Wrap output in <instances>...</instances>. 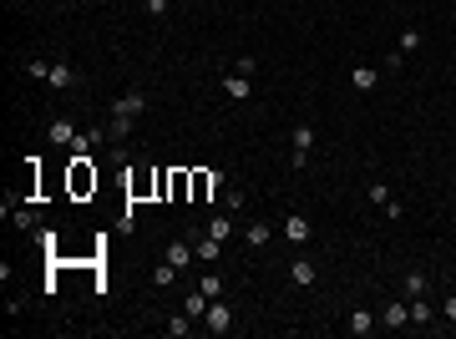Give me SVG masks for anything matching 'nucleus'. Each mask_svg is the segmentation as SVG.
<instances>
[{
    "label": "nucleus",
    "mask_w": 456,
    "mask_h": 339,
    "mask_svg": "<svg viewBox=\"0 0 456 339\" xmlns=\"http://www.w3.org/2000/svg\"><path fill=\"white\" fill-rule=\"evenodd\" d=\"M224 188H228V177L218 173V167H213V173H193V203H208L213 192H224Z\"/></svg>",
    "instance_id": "f257e3e1"
},
{
    "label": "nucleus",
    "mask_w": 456,
    "mask_h": 339,
    "mask_svg": "<svg viewBox=\"0 0 456 339\" xmlns=\"http://www.w3.org/2000/svg\"><path fill=\"white\" fill-rule=\"evenodd\" d=\"M91 188H97V167L86 158H71V198H86Z\"/></svg>",
    "instance_id": "f03ea898"
},
{
    "label": "nucleus",
    "mask_w": 456,
    "mask_h": 339,
    "mask_svg": "<svg viewBox=\"0 0 456 339\" xmlns=\"http://www.w3.org/2000/svg\"><path fill=\"white\" fill-rule=\"evenodd\" d=\"M381 329H411V299H390L381 309Z\"/></svg>",
    "instance_id": "7ed1b4c3"
},
{
    "label": "nucleus",
    "mask_w": 456,
    "mask_h": 339,
    "mask_svg": "<svg viewBox=\"0 0 456 339\" xmlns=\"http://www.w3.org/2000/svg\"><path fill=\"white\" fill-rule=\"evenodd\" d=\"M203 329H208V334H228V329H233V309L224 304V299H213V304H208Z\"/></svg>",
    "instance_id": "20e7f679"
},
{
    "label": "nucleus",
    "mask_w": 456,
    "mask_h": 339,
    "mask_svg": "<svg viewBox=\"0 0 456 339\" xmlns=\"http://www.w3.org/2000/svg\"><path fill=\"white\" fill-rule=\"evenodd\" d=\"M309 152H315V127L299 122L294 127V173H299V167H309Z\"/></svg>",
    "instance_id": "39448f33"
},
{
    "label": "nucleus",
    "mask_w": 456,
    "mask_h": 339,
    "mask_svg": "<svg viewBox=\"0 0 456 339\" xmlns=\"http://www.w3.org/2000/svg\"><path fill=\"white\" fill-rule=\"evenodd\" d=\"M142 112H147V91H137V86L112 101V116H142Z\"/></svg>",
    "instance_id": "423d86ee"
},
{
    "label": "nucleus",
    "mask_w": 456,
    "mask_h": 339,
    "mask_svg": "<svg viewBox=\"0 0 456 339\" xmlns=\"http://www.w3.org/2000/svg\"><path fill=\"white\" fill-rule=\"evenodd\" d=\"M315 279H320L315 258H294V264H289V284H294V289H315Z\"/></svg>",
    "instance_id": "0eeeda50"
},
{
    "label": "nucleus",
    "mask_w": 456,
    "mask_h": 339,
    "mask_svg": "<svg viewBox=\"0 0 456 339\" xmlns=\"http://www.w3.org/2000/svg\"><path fill=\"white\" fill-rule=\"evenodd\" d=\"M46 81H51V91H71V86H76V71H71V61H51Z\"/></svg>",
    "instance_id": "6e6552de"
},
{
    "label": "nucleus",
    "mask_w": 456,
    "mask_h": 339,
    "mask_svg": "<svg viewBox=\"0 0 456 339\" xmlns=\"http://www.w3.org/2000/svg\"><path fill=\"white\" fill-rule=\"evenodd\" d=\"M224 91H228V101H254V81H249V76H239V71L224 76Z\"/></svg>",
    "instance_id": "1a4fd4ad"
},
{
    "label": "nucleus",
    "mask_w": 456,
    "mask_h": 339,
    "mask_svg": "<svg viewBox=\"0 0 456 339\" xmlns=\"http://www.w3.org/2000/svg\"><path fill=\"white\" fill-rule=\"evenodd\" d=\"M284 238H289V243H309V218L289 213V218H284Z\"/></svg>",
    "instance_id": "9d476101"
},
{
    "label": "nucleus",
    "mask_w": 456,
    "mask_h": 339,
    "mask_svg": "<svg viewBox=\"0 0 456 339\" xmlns=\"http://www.w3.org/2000/svg\"><path fill=\"white\" fill-rule=\"evenodd\" d=\"M345 329H350V334H360V339H365V334H370V329H375V314H370V309H365V304H360V309H350V319H345Z\"/></svg>",
    "instance_id": "9b49d317"
},
{
    "label": "nucleus",
    "mask_w": 456,
    "mask_h": 339,
    "mask_svg": "<svg viewBox=\"0 0 456 339\" xmlns=\"http://www.w3.org/2000/svg\"><path fill=\"white\" fill-rule=\"evenodd\" d=\"M193 258H198V249H193V243H167V264H173L178 273H182V268H188V264H193Z\"/></svg>",
    "instance_id": "f8f14e48"
},
{
    "label": "nucleus",
    "mask_w": 456,
    "mask_h": 339,
    "mask_svg": "<svg viewBox=\"0 0 456 339\" xmlns=\"http://www.w3.org/2000/svg\"><path fill=\"white\" fill-rule=\"evenodd\" d=\"M208 304H213V299H208L203 289H193V294H188V304H182V314H188V319H198V324H203V314H208Z\"/></svg>",
    "instance_id": "ddd939ff"
},
{
    "label": "nucleus",
    "mask_w": 456,
    "mask_h": 339,
    "mask_svg": "<svg viewBox=\"0 0 456 339\" xmlns=\"http://www.w3.org/2000/svg\"><path fill=\"white\" fill-rule=\"evenodd\" d=\"M431 319H436V304H431V299H426V294L411 299V324H431Z\"/></svg>",
    "instance_id": "4468645a"
},
{
    "label": "nucleus",
    "mask_w": 456,
    "mask_h": 339,
    "mask_svg": "<svg viewBox=\"0 0 456 339\" xmlns=\"http://www.w3.org/2000/svg\"><path fill=\"white\" fill-rule=\"evenodd\" d=\"M76 137H82V132H76V122H67V116H56V122H51V142H67V147H71Z\"/></svg>",
    "instance_id": "2eb2a0df"
},
{
    "label": "nucleus",
    "mask_w": 456,
    "mask_h": 339,
    "mask_svg": "<svg viewBox=\"0 0 456 339\" xmlns=\"http://www.w3.org/2000/svg\"><path fill=\"white\" fill-rule=\"evenodd\" d=\"M193 249H198V264H218L224 243H218V238H208V233H203V243H193Z\"/></svg>",
    "instance_id": "dca6fc26"
},
{
    "label": "nucleus",
    "mask_w": 456,
    "mask_h": 339,
    "mask_svg": "<svg viewBox=\"0 0 456 339\" xmlns=\"http://www.w3.org/2000/svg\"><path fill=\"white\" fill-rule=\"evenodd\" d=\"M228 233H233V213H228V208H224V213H218L213 223H208V238H218V243H224Z\"/></svg>",
    "instance_id": "f3484780"
},
{
    "label": "nucleus",
    "mask_w": 456,
    "mask_h": 339,
    "mask_svg": "<svg viewBox=\"0 0 456 339\" xmlns=\"http://www.w3.org/2000/svg\"><path fill=\"white\" fill-rule=\"evenodd\" d=\"M421 294H431V279L416 268V273H406V299H421Z\"/></svg>",
    "instance_id": "a211bd4d"
},
{
    "label": "nucleus",
    "mask_w": 456,
    "mask_h": 339,
    "mask_svg": "<svg viewBox=\"0 0 456 339\" xmlns=\"http://www.w3.org/2000/svg\"><path fill=\"white\" fill-rule=\"evenodd\" d=\"M350 86L355 91H375V66H355L350 71Z\"/></svg>",
    "instance_id": "6ab92c4d"
},
{
    "label": "nucleus",
    "mask_w": 456,
    "mask_h": 339,
    "mask_svg": "<svg viewBox=\"0 0 456 339\" xmlns=\"http://www.w3.org/2000/svg\"><path fill=\"white\" fill-rule=\"evenodd\" d=\"M132 122H137V116H112V122H107V137H112V142H127Z\"/></svg>",
    "instance_id": "aec40b11"
},
{
    "label": "nucleus",
    "mask_w": 456,
    "mask_h": 339,
    "mask_svg": "<svg viewBox=\"0 0 456 339\" xmlns=\"http://www.w3.org/2000/svg\"><path fill=\"white\" fill-rule=\"evenodd\" d=\"M416 46H421V31H416V25H406V31L396 36V51H406V56H411Z\"/></svg>",
    "instance_id": "412c9836"
},
{
    "label": "nucleus",
    "mask_w": 456,
    "mask_h": 339,
    "mask_svg": "<svg viewBox=\"0 0 456 339\" xmlns=\"http://www.w3.org/2000/svg\"><path fill=\"white\" fill-rule=\"evenodd\" d=\"M243 238H249L254 249H264V243L274 238V228H269V223H249V233H243Z\"/></svg>",
    "instance_id": "4be33fe9"
},
{
    "label": "nucleus",
    "mask_w": 456,
    "mask_h": 339,
    "mask_svg": "<svg viewBox=\"0 0 456 339\" xmlns=\"http://www.w3.org/2000/svg\"><path fill=\"white\" fill-rule=\"evenodd\" d=\"M198 289H203L208 299H224V279H218V273H203V279H198Z\"/></svg>",
    "instance_id": "5701e85b"
},
{
    "label": "nucleus",
    "mask_w": 456,
    "mask_h": 339,
    "mask_svg": "<svg viewBox=\"0 0 456 339\" xmlns=\"http://www.w3.org/2000/svg\"><path fill=\"white\" fill-rule=\"evenodd\" d=\"M224 208H228V213H239V208H243V188H233V182H228V188H224Z\"/></svg>",
    "instance_id": "b1692460"
},
{
    "label": "nucleus",
    "mask_w": 456,
    "mask_h": 339,
    "mask_svg": "<svg viewBox=\"0 0 456 339\" xmlns=\"http://www.w3.org/2000/svg\"><path fill=\"white\" fill-rule=\"evenodd\" d=\"M436 314H441V319H451V324H456V289H451V294H441V304H436Z\"/></svg>",
    "instance_id": "393cba45"
},
{
    "label": "nucleus",
    "mask_w": 456,
    "mask_h": 339,
    "mask_svg": "<svg viewBox=\"0 0 456 339\" xmlns=\"http://www.w3.org/2000/svg\"><path fill=\"white\" fill-rule=\"evenodd\" d=\"M25 71H31V76H41V81H46V71H51V61H41V56H25Z\"/></svg>",
    "instance_id": "a878e982"
},
{
    "label": "nucleus",
    "mask_w": 456,
    "mask_h": 339,
    "mask_svg": "<svg viewBox=\"0 0 456 339\" xmlns=\"http://www.w3.org/2000/svg\"><path fill=\"white\" fill-rule=\"evenodd\" d=\"M385 71H406V51H390V56H385Z\"/></svg>",
    "instance_id": "bb28decb"
},
{
    "label": "nucleus",
    "mask_w": 456,
    "mask_h": 339,
    "mask_svg": "<svg viewBox=\"0 0 456 339\" xmlns=\"http://www.w3.org/2000/svg\"><path fill=\"white\" fill-rule=\"evenodd\" d=\"M370 203H390V188H385V182H370Z\"/></svg>",
    "instance_id": "cd10ccee"
},
{
    "label": "nucleus",
    "mask_w": 456,
    "mask_h": 339,
    "mask_svg": "<svg viewBox=\"0 0 456 339\" xmlns=\"http://www.w3.org/2000/svg\"><path fill=\"white\" fill-rule=\"evenodd\" d=\"M142 10L147 16H167V0H142Z\"/></svg>",
    "instance_id": "c85d7f7f"
},
{
    "label": "nucleus",
    "mask_w": 456,
    "mask_h": 339,
    "mask_svg": "<svg viewBox=\"0 0 456 339\" xmlns=\"http://www.w3.org/2000/svg\"><path fill=\"white\" fill-rule=\"evenodd\" d=\"M451 198H456V182H451Z\"/></svg>",
    "instance_id": "c756f323"
}]
</instances>
